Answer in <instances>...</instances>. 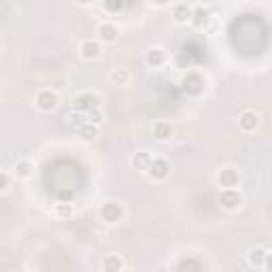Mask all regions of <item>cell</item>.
I'll list each match as a JSON object with an SVG mask.
<instances>
[{
	"label": "cell",
	"instance_id": "obj_1",
	"mask_svg": "<svg viewBox=\"0 0 272 272\" xmlns=\"http://www.w3.org/2000/svg\"><path fill=\"white\" fill-rule=\"evenodd\" d=\"M96 109H98L96 94H81V96H77L73 102V111H79V113H92Z\"/></svg>",
	"mask_w": 272,
	"mask_h": 272
},
{
	"label": "cell",
	"instance_id": "obj_2",
	"mask_svg": "<svg viewBox=\"0 0 272 272\" xmlns=\"http://www.w3.org/2000/svg\"><path fill=\"white\" fill-rule=\"evenodd\" d=\"M219 202L223 208H228V210H234V208H238L240 202H243V196L238 189H223V192L219 194Z\"/></svg>",
	"mask_w": 272,
	"mask_h": 272
},
{
	"label": "cell",
	"instance_id": "obj_3",
	"mask_svg": "<svg viewBox=\"0 0 272 272\" xmlns=\"http://www.w3.org/2000/svg\"><path fill=\"white\" fill-rule=\"evenodd\" d=\"M147 174L151 176L153 181H164L166 176L170 174V166H168V162L166 160H153L151 162V166H149V170H147Z\"/></svg>",
	"mask_w": 272,
	"mask_h": 272
},
{
	"label": "cell",
	"instance_id": "obj_4",
	"mask_svg": "<svg viewBox=\"0 0 272 272\" xmlns=\"http://www.w3.org/2000/svg\"><path fill=\"white\" fill-rule=\"evenodd\" d=\"M124 217V208L117 204V202H106L102 206V219L106 223H111V226H115V223H119Z\"/></svg>",
	"mask_w": 272,
	"mask_h": 272
},
{
	"label": "cell",
	"instance_id": "obj_5",
	"mask_svg": "<svg viewBox=\"0 0 272 272\" xmlns=\"http://www.w3.org/2000/svg\"><path fill=\"white\" fill-rule=\"evenodd\" d=\"M55 104H57V94L51 92V89H43L37 94V106L41 111H53L55 109Z\"/></svg>",
	"mask_w": 272,
	"mask_h": 272
},
{
	"label": "cell",
	"instance_id": "obj_6",
	"mask_svg": "<svg viewBox=\"0 0 272 272\" xmlns=\"http://www.w3.org/2000/svg\"><path fill=\"white\" fill-rule=\"evenodd\" d=\"M259 124V117L255 111H245L240 117H238V128L243 130V132H253V130L257 128Z\"/></svg>",
	"mask_w": 272,
	"mask_h": 272
},
{
	"label": "cell",
	"instance_id": "obj_7",
	"mask_svg": "<svg viewBox=\"0 0 272 272\" xmlns=\"http://www.w3.org/2000/svg\"><path fill=\"white\" fill-rule=\"evenodd\" d=\"M100 53H102V47L98 41H85L81 45V57L83 60H98Z\"/></svg>",
	"mask_w": 272,
	"mask_h": 272
},
{
	"label": "cell",
	"instance_id": "obj_8",
	"mask_svg": "<svg viewBox=\"0 0 272 272\" xmlns=\"http://www.w3.org/2000/svg\"><path fill=\"white\" fill-rule=\"evenodd\" d=\"M217 183H219L223 189H234L236 185H238V172L232 170V168L221 170L219 176H217Z\"/></svg>",
	"mask_w": 272,
	"mask_h": 272
},
{
	"label": "cell",
	"instance_id": "obj_9",
	"mask_svg": "<svg viewBox=\"0 0 272 272\" xmlns=\"http://www.w3.org/2000/svg\"><path fill=\"white\" fill-rule=\"evenodd\" d=\"M98 39L102 43H115L119 39V30H117V26H113V23H102L98 28Z\"/></svg>",
	"mask_w": 272,
	"mask_h": 272
},
{
	"label": "cell",
	"instance_id": "obj_10",
	"mask_svg": "<svg viewBox=\"0 0 272 272\" xmlns=\"http://www.w3.org/2000/svg\"><path fill=\"white\" fill-rule=\"evenodd\" d=\"M202 87H204V81L200 79L196 73L187 75V77L183 79V89H185L187 94H200V92H202Z\"/></svg>",
	"mask_w": 272,
	"mask_h": 272
},
{
	"label": "cell",
	"instance_id": "obj_11",
	"mask_svg": "<svg viewBox=\"0 0 272 272\" xmlns=\"http://www.w3.org/2000/svg\"><path fill=\"white\" fill-rule=\"evenodd\" d=\"M164 62H166V53H164L160 47H153V49L147 51V64L151 68H160V66H164Z\"/></svg>",
	"mask_w": 272,
	"mask_h": 272
},
{
	"label": "cell",
	"instance_id": "obj_12",
	"mask_svg": "<svg viewBox=\"0 0 272 272\" xmlns=\"http://www.w3.org/2000/svg\"><path fill=\"white\" fill-rule=\"evenodd\" d=\"M151 158L147 156V153H134L132 160H130V164H132V168L138 170V172H147L149 166H151Z\"/></svg>",
	"mask_w": 272,
	"mask_h": 272
},
{
	"label": "cell",
	"instance_id": "obj_13",
	"mask_svg": "<svg viewBox=\"0 0 272 272\" xmlns=\"http://www.w3.org/2000/svg\"><path fill=\"white\" fill-rule=\"evenodd\" d=\"M153 136H156L158 140H168L172 136V126L168 122H158L156 126H153Z\"/></svg>",
	"mask_w": 272,
	"mask_h": 272
},
{
	"label": "cell",
	"instance_id": "obj_14",
	"mask_svg": "<svg viewBox=\"0 0 272 272\" xmlns=\"http://www.w3.org/2000/svg\"><path fill=\"white\" fill-rule=\"evenodd\" d=\"M102 270H104V272H122V270H124L122 257H119V255H109V257H104Z\"/></svg>",
	"mask_w": 272,
	"mask_h": 272
},
{
	"label": "cell",
	"instance_id": "obj_15",
	"mask_svg": "<svg viewBox=\"0 0 272 272\" xmlns=\"http://www.w3.org/2000/svg\"><path fill=\"white\" fill-rule=\"evenodd\" d=\"M172 15H174V19L179 21V23H183V21H192L194 9H192V7H187V5H176V7L172 9Z\"/></svg>",
	"mask_w": 272,
	"mask_h": 272
},
{
	"label": "cell",
	"instance_id": "obj_16",
	"mask_svg": "<svg viewBox=\"0 0 272 272\" xmlns=\"http://www.w3.org/2000/svg\"><path fill=\"white\" fill-rule=\"evenodd\" d=\"M109 79H111L113 85H128L130 73H128V70H124V68H117V70H113V73L109 75Z\"/></svg>",
	"mask_w": 272,
	"mask_h": 272
},
{
	"label": "cell",
	"instance_id": "obj_17",
	"mask_svg": "<svg viewBox=\"0 0 272 272\" xmlns=\"http://www.w3.org/2000/svg\"><path fill=\"white\" fill-rule=\"evenodd\" d=\"M249 264L259 268V266H264L266 264V251L264 249H259V247H255V249L249 251Z\"/></svg>",
	"mask_w": 272,
	"mask_h": 272
},
{
	"label": "cell",
	"instance_id": "obj_18",
	"mask_svg": "<svg viewBox=\"0 0 272 272\" xmlns=\"http://www.w3.org/2000/svg\"><path fill=\"white\" fill-rule=\"evenodd\" d=\"M13 172H15L17 179H26V176L32 174V162H28V160L17 162V164H15V168H13Z\"/></svg>",
	"mask_w": 272,
	"mask_h": 272
},
{
	"label": "cell",
	"instance_id": "obj_19",
	"mask_svg": "<svg viewBox=\"0 0 272 272\" xmlns=\"http://www.w3.org/2000/svg\"><path fill=\"white\" fill-rule=\"evenodd\" d=\"M79 134H81V138H83V140H94V138H96V134H98V128L94 124H85L83 128L79 130Z\"/></svg>",
	"mask_w": 272,
	"mask_h": 272
},
{
	"label": "cell",
	"instance_id": "obj_20",
	"mask_svg": "<svg viewBox=\"0 0 272 272\" xmlns=\"http://www.w3.org/2000/svg\"><path fill=\"white\" fill-rule=\"evenodd\" d=\"M206 11L202 9V7H198V9H194V15H192V21L196 23V26H202V23H206Z\"/></svg>",
	"mask_w": 272,
	"mask_h": 272
},
{
	"label": "cell",
	"instance_id": "obj_21",
	"mask_svg": "<svg viewBox=\"0 0 272 272\" xmlns=\"http://www.w3.org/2000/svg\"><path fill=\"white\" fill-rule=\"evenodd\" d=\"M55 215H57V217H70V215H73V204H70V202L57 204V206H55Z\"/></svg>",
	"mask_w": 272,
	"mask_h": 272
},
{
	"label": "cell",
	"instance_id": "obj_22",
	"mask_svg": "<svg viewBox=\"0 0 272 272\" xmlns=\"http://www.w3.org/2000/svg\"><path fill=\"white\" fill-rule=\"evenodd\" d=\"M9 189V172H3V176H0V192H7Z\"/></svg>",
	"mask_w": 272,
	"mask_h": 272
},
{
	"label": "cell",
	"instance_id": "obj_23",
	"mask_svg": "<svg viewBox=\"0 0 272 272\" xmlns=\"http://www.w3.org/2000/svg\"><path fill=\"white\" fill-rule=\"evenodd\" d=\"M266 266H268V270L272 272V253H268V255H266Z\"/></svg>",
	"mask_w": 272,
	"mask_h": 272
},
{
	"label": "cell",
	"instance_id": "obj_24",
	"mask_svg": "<svg viewBox=\"0 0 272 272\" xmlns=\"http://www.w3.org/2000/svg\"><path fill=\"white\" fill-rule=\"evenodd\" d=\"M106 9H124V3H119V5H106Z\"/></svg>",
	"mask_w": 272,
	"mask_h": 272
},
{
	"label": "cell",
	"instance_id": "obj_25",
	"mask_svg": "<svg viewBox=\"0 0 272 272\" xmlns=\"http://www.w3.org/2000/svg\"><path fill=\"white\" fill-rule=\"evenodd\" d=\"M122 272H130V270H122Z\"/></svg>",
	"mask_w": 272,
	"mask_h": 272
}]
</instances>
